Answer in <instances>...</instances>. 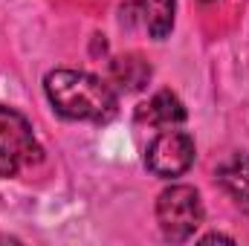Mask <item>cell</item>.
I'll return each instance as SVG.
<instances>
[{
    "mask_svg": "<svg viewBox=\"0 0 249 246\" xmlns=\"http://www.w3.org/2000/svg\"><path fill=\"white\" fill-rule=\"evenodd\" d=\"M44 90L53 110L70 122L105 124L116 116L119 107L110 84L81 70H53L44 78Z\"/></svg>",
    "mask_w": 249,
    "mask_h": 246,
    "instance_id": "1",
    "label": "cell"
},
{
    "mask_svg": "<svg viewBox=\"0 0 249 246\" xmlns=\"http://www.w3.org/2000/svg\"><path fill=\"white\" fill-rule=\"evenodd\" d=\"M157 223L162 238L171 244H186L203 223V200L194 185H171L157 197Z\"/></svg>",
    "mask_w": 249,
    "mask_h": 246,
    "instance_id": "2",
    "label": "cell"
},
{
    "mask_svg": "<svg viewBox=\"0 0 249 246\" xmlns=\"http://www.w3.org/2000/svg\"><path fill=\"white\" fill-rule=\"evenodd\" d=\"M44 159L32 124L12 107H0V177H15Z\"/></svg>",
    "mask_w": 249,
    "mask_h": 246,
    "instance_id": "3",
    "label": "cell"
},
{
    "mask_svg": "<svg viewBox=\"0 0 249 246\" xmlns=\"http://www.w3.org/2000/svg\"><path fill=\"white\" fill-rule=\"evenodd\" d=\"M194 139L186 130H162L145 151V165L160 180H177L194 165Z\"/></svg>",
    "mask_w": 249,
    "mask_h": 246,
    "instance_id": "4",
    "label": "cell"
},
{
    "mask_svg": "<svg viewBox=\"0 0 249 246\" xmlns=\"http://www.w3.org/2000/svg\"><path fill=\"white\" fill-rule=\"evenodd\" d=\"M186 116H188L186 105H183L180 96L171 93V90H160L157 96L148 99V105H142V107L136 110V119H139V122H148V124H154V127L180 124V122H186Z\"/></svg>",
    "mask_w": 249,
    "mask_h": 246,
    "instance_id": "5",
    "label": "cell"
},
{
    "mask_svg": "<svg viewBox=\"0 0 249 246\" xmlns=\"http://www.w3.org/2000/svg\"><path fill=\"white\" fill-rule=\"evenodd\" d=\"M217 183L249 214V154H235L217 168Z\"/></svg>",
    "mask_w": 249,
    "mask_h": 246,
    "instance_id": "6",
    "label": "cell"
},
{
    "mask_svg": "<svg viewBox=\"0 0 249 246\" xmlns=\"http://www.w3.org/2000/svg\"><path fill=\"white\" fill-rule=\"evenodd\" d=\"M151 64L145 61L139 53H127L110 61V78L122 87L124 93H139L151 81Z\"/></svg>",
    "mask_w": 249,
    "mask_h": 246,
    "instance_id": "7",
    "label": "cell"
},
{
    "mask_svg": "<svg viewBox=\"0 0 249 246\" xmlns=\"http://www.w3.org/2000/svg\"><path fill=\"white\" fill-rule=\"evenodd\" d=\"M174 6L177 0H151L145 3V26L154 41H165L168 32L174 29Z\"/></svg>",
    "mask_w": 249,
    "mask_h": 246,
    "instance_id": "8",
    "label": "cell"
},
{
    "mask_svg": "<svg viewBox=\"0 0 249 246\" xmlns=\"http://www.w3.org/2000/svg\"><path fill=\"white\" fill-rule=\"evenodd\" d=\"M212 241H226V244H235V238H229V235H217V232L203 238V244H212Z\"/></svg>",
    "mask_w": 249,
    "mask_h": 246,
    "instance_id": "9",
    "label": "cell"
},
{
    "mask_svg": "<svg viewBox=\"0 0 249 246\" xmlns=\"http://www.w3.org/2000/svg\"><path fill=\"white\" fill-rule=\"evenodd\" d=\"M203 3H212V0H203Z\"/></svg>",
    "mask_w": 249,
    "mask_h": 246,
    "instance_id": "10",
    "label": "cell"
}]
</instances>
